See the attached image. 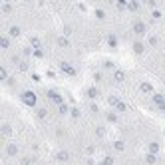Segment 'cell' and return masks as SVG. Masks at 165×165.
<instances>
[{
    "mask_svg": "<svg viewBox=\"0 0 165 165\" xmlns=\"http://www.w3.org/2000/svg\"><path fill=\"white\" fill-rule=\"evenodd\" d=\"M20 100L24 101V104L28 105V108H36V104H38V98H36V94L34 92H22V96H20Z\"/></svg>",
    "mask_w": 165,
    "mask_h": 165,
    "instance_id": "cell-1",
    "label": "cell"
},
{
    "mask_svg": "<svg viewBox=\"0 0 165 165\" xmlns=\"http://www.w3.org/2000/svg\"><path fill=\"white\" fill-rule=\"evenodd\" d=\"M132 30H133L135 36L143 38V36L147 34V24L143 22V20H135V22H133V26H132Z\"/></svg>",
    "mask_w": 165,
    "mask_h": 165,
    "instance_id": "cell-2",
    "label": "cell"
},
{
    "mask_svg": "<svg viewBox=\"0 0 165 165\" xmlns=\"http://www.w3.org/2000/svg\"><path fill=\"white\" fill-rule=\"evenodd\" d=\"M46 96H48V100L54 101L56 105H62V104H64V98H62V94H60V92H56V90H48V92H46Z\"/></svg>",
    "mask_w": 165,
    "mask_h": 165,
    "instance_id": "cell-3",
    "label": "cell"
},
{
    "mask_svg": "<svg viewBox=\"0 0 165 165\" xmlns=\"http://www.w3.org/2000/svg\"><path fill=\"white\" fill-rule=\"evenodd\" d=\"M18 153H20L18 143H14V141H12V143H8V145H6V155H8V157H16Z\"/></svg>",
    "mask_w": 165,
    "mask_h": 165,
    "instance_id": "cell-4",
    "label": "cell"
},
{
    "mask_svg": "<svg viewBox=\"0 0 165 165\" xmlns=\"http://www.w3.org/2000/svg\"><path fill=\"white\" fill-rule=\"evenodd\" d=\"M125 78H128V74H125L124 70H113V82H116V84L125 82Z\"/></svg>",
    "mask_w": 165,
    "mask_h": 165,
    "instance_id": "cell-5",
    "label": "cell"
},
{
    "mask_svg": "<svg viewBox=\"0 0 165 165\" xmlns=\"http://www.w3.org/2000/svg\"><path fill=\"white\" fill-rule=\"evenodd\" d=\"M60 70L64 72V74H68V76H76V70H74V66H72L70 62H62V64H60Z\"/></svg>",
    "mask_w": 165,
    "mask_h": 165,
    "instance_id": "cell-6",
    "label": "cell"
},
{
    "mask_svg": "<svg viewBox=\"0 0 165 165\" xmlns=\"http://www.w3.org/2000/svg\"><path fill=\"white\" fill-rule=\"evenodd\" d=\"M145 48H147V46L143 44L141 40H135L133 42V54H137V56H141V54L145 52Z\"/></svg>",
    "mask_w": 165,
    "mask_h": 165,
    "instance_id": "cell-7",
    "label": "cell"
},
{
    "mask_svg": "<svg viewBox=\"0 0 165 165\" xmlns=\"http://www.w3.org/2000/svg\"><path fill=\"white\" fill-rule=\"evenodd\" d=\"M153 104L157 105L161 112H165V98H163L161 94H153Z\"/></svg>",
    "mask_w": 165,
    "mask_h": 165,
    "instance_id": "cell-8",
    "label": "cell"
},
{
    "mask_svg": "<svg viewBox=\"0 0 165 165\" xmlns=\"http://www.w3.org/2000/svg\"><path fill=\"white\" fill-rule=\"evenodd\" d=\"M86 96H88L90 100H98V98H100V90H98L96 86H92V88H88V90H86Z\"/></svg>",
    "mask_w": 165,
    "mask_h": 165,
    "instance_id": "cell-9",
    "label": "cell"
},
{
    "mask_svg": "<svg viewBox=\"0 0 165 165\" xmlns=\"http://www.w3.org/2000/svg\"><path fill=\"white\" fill-rule=\"evenodd\" d=\"M159 149H161V147H159V143H157V141H149V143H147V153L157 155V153H159Z\"/></svg>",
    "mask_w": 165,
    "mask_h": 165,
    "instance_id": "cell-10",
    "label": "cell"
},
{
    "mask_svg": "<svg viewBox=\"0 0 165 165\" xmlns=\"http://www.w3.org/2000/svg\"><path fill=\"white\" fill-rule=\"evenodd\" d=\"M20 34H22V28H20V26H16V24L8 28V36H10V38H18Z\"/></svg>",
    "mask_w": 165,
    "mask_h": 165,
    "instance_id": "cell-11",
    "label": "cell"
},
{
    "mask_svg": "<svg viewBox=\"0 0 165 165\" xmlns=\"http://www.w3.org/2000/svg\"><path fill=\"white\" fill-rule=\"evenodd\" d=\"M0 48L2 50L10 48V36H8V34H2V36H0Z\"/></svg>",
    "mask_w": 165,
    "mask_h": 165,
    "instance_id": "cell-12",
    "label": "cell"
},
{
    "mask_svg": "<svg viewBox=\"0 0 165 165\" xmlns=\"http://www.w3.org/2000/svg\"><path fill=\"white\" fill-rule=\"evenodd\" d=\"M56 159H58V161H60V163H66L68 159H70V153L62 149V151H58V153H56Z\"/></svg>",
    "mask_w": 165,
    "mask_h": 165,
    "instance_id": "cell-13",
    "label": "cell"
},
{
    "mask_svg": "<svg viewBox=\"0 0 165 165\" xmlns=\"http://www.w3.org/2000/svg\"><path fill=\"white\" fill-rule=\"evenodd\" d=\"M113 149L116 151H125V141H121V139H117V141H113Z\"/></svg>",
    "mask_w": 165,
    "mask_h": 165,
    "instance_id": "cell-14",
    "label": "cell"
},
{
    "mask_svg": "<svg viewBox=\"0 0 165 165\" xmlns=\"http://www.w3.org/2000/svg\"><path fill=\"white\" fill-rule=\"evenodd\" d=\"M145 163H147V165H155V163H157V155L145 153Z\"/></svg>",
    "mask_w": 165,
    "mask_h": 165,
    "instance_id": "cell-15",
    "label": "cell"
},
{
    "mask_svg": "<svg viewBox=\"0 0 165 165\" xmlns=\"http://www.w3.org/2000/svg\"><path fill=\"white\" fill-rule=\"evenodd\" d=\"M0 80H2V82H8V80H10L8 78V70L4 66H0Z\"/></svg>",
    "mask_w": 165,
    "mask_h": 165,
    "instance_id": "cell-16",
    "label": "cell"
},
{
    "mask_svg": "<svg viewBox=\"0 0 165 165\" xmlns=\"http://www.w3.org/2000/svg\"><path fill=\"white\" fill-rule=\"evenodd\" d=\"M105 120H108L109 124H116L117 121V112H109L108 116H105Z\"/></svg>",
    "mask_w": 165,
    "mask_h": 165,
    "instance_id": "cell-17",
    "label": "cell"
},
{
    "mask_svg": "<svg viewBox=\"0 0 165 165\" xmlns=\"http://www.w3.org/2000/svg\"><path fill=\"white\" fill-rule=\"evenodd\" d=\"M58 112H60V116H68V113H70V112H72V109H70V108H68V105H66V104H62V105H58Z\"/></svg>",
    "mask_w": 165,
    "mask_h": 165,
    "instance_id": "cell-18",
    "label": "cell"
},
{
    "mask_svg": "<svg viewBox=\"0 0 165 165\" xmlns=\"http://www.w3.org/2000/svg\"><path fill=\"white\" fill-rule=\"evenodd\" d=\"M108 44L112 46V48H117V38H116V34H109V38H108Z\"/></svg>",
    "mask_w": 165,
    "mask_h": 165,
    "instance_id": "cell-19",
    "label": "cell"
},
{
    "mask_svg": "<svg viewBox=\"0 0 165 165\" xmlns=\"http://www.w3.org/2000/svg\"><path fill=\"white\" fill-rule=\"evenodd\" d=\"M120 101H121V100L117 98V96H109V98H108V104H109V105H113V108H116V105L120 104Z\"/></svg>",
    "mask_w": 165,
    "mask_h": 165,
    "instance_id": "cell-20",
    "label": "cell"
},
{
    "mask_svg": "<svg viewBox=\"0 0 165 165\" xmlns=\"http://www.w3.org/2000/svg\"><path fill=\"white\" fill-rule=\"evenodd\" d=\"M12 133V125L10 124H2V135H10Z\"/></svg>",
    "mask_w": 165,
    "mask_h": 165,
    "instance_id": "cell-21",
    "label": "cell"
},
{
    "mask_svg": "<svg viewBox=\"0 0 165 165\" xmlns=\"http://www.w3.org/2000/svg\"><path fill=\"white\" fill-rule=\"evenodd\" d=\"M141 92H145V94H151V92H153V88H151V84L143 82V84H141Z\"/></svg>",
    "mask_w": 165,
    "mask_h": 165,
    "instance_id": "cell-22",
    "label": "cell"
},
{
    "mask_svg": "<svg viewBox=\"0 0 165 165\" xmlns=\"http://www.w3.org/2000/svg\"><path fill=\"white\" fill-rule=\"evenodd\" d=\"M116 112H120V113H124V112H128V105L124 104V101H120V104L116 105Z\"/></svg>",
    "mask_w": 165,
    "mask_h": 165,
    "instance_id": "cell-23",
    "label": "cell"
},
{
    "mask_svg": "<svg viewBox=\"0 0 165 165\" xmlns=\"http://www.w3.org/2000/svg\"><path fill=\"white\" fill-rule=\"evenodd\" d=\"M36 116H38V117H40V120H46V116H48V109H44V108H40V109H38V112H36Z\"/></svg>",
    "mask_w": 165,
    "mask_h": 165,
    "instance_id": "cell-24",
    "label": "cell"
},
{
    "mask_svg": "<svg viewBox=\"0 0 165 165\" xmlns=\"http://www.w3.org/2000/svg\"><path fill=\"white\" fill-rule=\"evenodd\" d=\"M58 44H60L62 48H68V46H70V42H68V38L62 36V38H58Z\"/></svg>",
    "mask_w": 165,
    "mask_h": 165,
    "instance_id": "cell-25",
    "label": "cell"
},
{
    "mask_svg": "<svg viewBox=\"0 0 165 165\" xmlns=\"http://www.w3.org/2000/svg\"><path fill=\"white\" fill-rule=\"evenodd\" d=\"M128 10H132V12L139 10V4H137V2H128Z\"/></svg>",
    "mask_w": 165,
    "mask_h": 165,
    "instance_id": "cell-26",
    "label": "cell"
},
{
    "mask_svg": "<svg viewBox=\"0 0 165 165\" xmlns=\"http://www.w3.org/2000/svg\"><path fill=\"white\" fill-rule=\"evenodd\" d=\"M96 18H98V20H105V12L98 8V10H96Z\"/></svg>",
    "mask_w": 165,
    "mask_h": 165,
    "instance_id": "cell-27",
    "label": "cell"
},
{
    "mask_svg": "<svg viewBox=\"0 0 165 165\" xmlns=\"http://www.w3.org/2000/svg\"><path fill=\"white\" fill-rule=\"evenodd\" d=\"M157 44H159V38L157 36H151L149 38V46H157Z\"/></svg>",
    "mask_w": 165,
    "mask_h": 165,
    "instance_id": "cell-28",
    "label": "cell"
},
{
    "mask_svg": "<svg viewBox=\"0 0 165 165\" xmlns=\"http://www.w3.org/2000/svg\"><path fill=\"white\" fill-rule=\"evenodd\" d=\"M18 68H20L22 72H26V70H28V64H26V62H22V60H20V62H18Z\"/></svg>",
    "mask_w": 165,
    "mask_h": 165,
    "instance_id": "cell-29",
    "label": "cell"
},
{
    "mask_svg": "<svg viewBox=\"0 0 165 165\" xmlns=\"http://www.w3.org/2000/svg\"><path fill=\"white\" fill-rule=\"evenodd\" d=\"M70 113H72V117H80V109H76V108H74V109H72V112H70Z\"/></svg>",
    "mask_w": 165,
    "mask_h": 165,
    "instance_id": "cell-30",
    "label": "cell"
},
{
    "mask_svg": "<svg viewBox=\"0 0 165 165\" xmlns=\"http://www.w3.org/2000/svg\"><path fill=\"white\" fill-rule=\"evenodd\" d=\"M96 133H98V135H104L105 129H104V128H98V129H96Z\"/></svg>",
    "mask_w": 165,
    "mask_h": 165,
    "instance_id": "cell-31",
    "label": "cell"
},
{
    "mask_svg": "<svg viewBox=\"0 0 165 165\" xmlns=\"http://www.w3.org/2000/svg\"><path fill=\"white\" fill-rule=\"evenodd\" d=\"M10 8H12L10 4H4V6H2V10H4V12H10Z\"/></svg>",
    "mask_w": 165,
    "mask_h": 165,
    "instance_id": "cell-32",
    "label": "cell"
},
{
    "mask_svg": "<svg viewBox=\"0 0 165 165\" xmlns=\"http://www.w3.org/2000/svg\"><path fill=\"white\" fill-rule=\"evenodd\" d=\"M90 109H92L94 113H98V105H96V104H92V105H90Z\"/></svg>",
    "mask_w": 165,
    "mask_h": 165,
    "instance_id": "cell-33",
    "label": "cell"
},
{
    "mask_svg": "<svg viewBox=\"0 0 165 165\" xmlns=\"http://www.w3.org/2000/svg\"><path fill=\"white\" fill-rule=\"evenodd\" d=\"M94 80L96 82H101V74H94Z\"/></svg>",
    "mask_w": 165,
    "mask_h": 165,
    "instance_id": "cell-34",
    "label": "cell"
}]
</instances>
